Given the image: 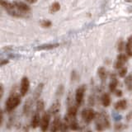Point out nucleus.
<instances>
[{"instance_id":"24","label":"nucleus","mask_w":132,"mask_h":132,"mask_svg":"<svg viewBox=\"0 0 132 132\" xmlns=\"http://www.w3.org/2000/svg\"><path fill=\"white\" fill-rule=\"evenodd\" d=\"M40 26L44 28H49L52 26V22L49 20H43L40 22Z\"/></svg>"},{"instance_id":"25","label":"nucleus","mask_w":132,"mask_h":132,"mask_svg":"<svg viewBox=\"0 0 132 132\" xmlns=\"http://www.w3.org/2000/svg\"><path fill=\"white\" fill-rule=\"evenodd\" d=\"M127 73V68L126 67H122L119 69V72H118V74L119 76L121 78H125V76L126 75Z\"/></svg>"},{"instance_id":"10","label":"nucleus","mask_w":132,"mask_h":132,"mask_svg":"<svg viewBox=\"0 0 132 132\" xmlns=\"http://www.w3.org/2000/svg\"><path fill=\"white\" fill-rule=\"evenodd\" d=\"M32 99L31 97H29V98L27 99V101L25 102L24 106H23V113H24V115L28 116L29 114H30L32 105H33V100H32Z\"/></svg>"},{"instance_id":"31","label":"nucleus","mask_w":132,"mask_h":132,"mask_svg":"<svg viewBox=\"0 0 132 132\" xmlns=\"http://www.w3.org/2000/svg\"><path fill=\"white\" fill-rule=\"evenodd\" d=\"M3 85L1 84L0 86V97H3Z\"/></svg>"},{"instance_id":"29","label":"nucleus","mask_w":132,"mask_h":132,"mask_svg":"<svg viewBox=\"0 0 132 132\" xmlns=\"http://www.w3.org/2000/svg\"><path fill=\"white\" fill-rule=\"evenodd\" d=\"M114 93H115V95L117 97H121L122 95H123V93H122V91L121 90H120V89H116L115 90V92H114Z\"/></svg>"},{"instance_id":"19","label":"nucleus","mask_w":132,"mask_h":132,"mask_svg":"<svg viewBox=\"0 0 132 132\" xmlns=\"http://www.w3.org/2000/svg\"><path fill=\"white\" fill-rule=\"evenodd\" d=\"M97 74H98V77L100 78V79L102 81L106 80V78L107 77V73H106V70L105 68H103V67L99 68L97 69Z\"/></svg>"},{"instance_id":"5","label":"nucleus","mask_w":132,"mask_h":132,"mask_svg":"<svg viewBox=\"0 0 132 132\" xmlns=\"http://www.w3.org/2000/svg\"><path fill=\"white\" fill-rule=\"evenodd\" d=\"M51 114L48 111H45L43 113L42 117L40 119V130L42 131H46L49 128L50 126V121H51Z\"/></svg>"},{"instance_id":"4","label":"nucleus","mask_w":132,"mask_h":132,"mask_svg":"<svg viewBox=\"0 0 132 132\" xmlns=\"http://www.w3.org/2000/svg\"><path fill=\"white\" fill-rule=\"evenodd\" d=\"M85 92H86L85 85H80L76 89V92H75V102H76V105L78 106H80L82 104V102H84Z\"/></svg>"},{"instance_id":"23","label":"nucleus","mask_w":132,"mask_h":132,"mask_svg":"<svg viewBox=\"0 0 132 132\" xmlns=\"http://www.w3.org/2000/svg\"><path fill=\"white\" fill-rule=\"evenodd\" d=\"M125 48H126V44L124 43V41L121 39H120V40L118 41V44H117V50H118V51L122 52L124 50H125Z\"/></svg>"},{"instance_id":"3","label":"nucleus","mask_w":132,"mask_h":132,"mask_svg":"<svg viewBox=\"0 0 132 132\" xmlns=\"http://www.w3.org/2000/svg\"><path fill=\"white\" fill-rule=\"evenodd\" d=\"M96 114L97 113L95 112V111L93 108L88 107V108H85L82 111L81 117L86 123L88 124L90 122H92V121H93L95 119V117H96Z\"/></svg>"},{"instance_id":"20","label":"nucleus","mask_w":132,"mask_h":132,"mask_svg":"<svg viewBox=\"0 0 132 132\" xmlns=\"http://www.w3.org/2000/svg\"><path fill=\"white\" fill-rule=\"evenodd\" d=\"M60 9V4L59 3H57V2H55V3H52L51 6H50V7H49V12H50V13H55V12H58Z\"/></svg>"},{"instance_id":"16","label":"nucleus","mask_w":132,"mask_h":132,"mask_svg":"<svg viewBox=\"0 0 132 132\" xmlns=\"http://www.w3.org/2000/svg\"><path fill=\"white\" fill-rule=\"evenodd\" d=\"M101 101H102V104L103 105V106H105V107L109 106L111 104L110 95L108 93H103L101 97Z\"/></svg>"},{"instance_id":"8","label":"nucleus","mask_w":132,"mask_h":132,"mask_svg":"<svg viewBox=\"0 0 132 132\" xmlns=\"http://www.w3.org/2000/svg\"><path fill=\"white\" fill-rule=\"evenodd\" d=\"M15 7L18 8V10H20L21 12H25V13H27V14H30L31 13V7L26 4L23 2H20V1H14L13 2Z\"/></svg>"},{"instance_id":"1","label":"nucleus","mask_w":132,"mask_h":132,"mask_svg":"<svg viewBox=\"0 0 132 132\" xmlns=\"http://www.w3.org/2000/svg\"><path fill=\"white\" fill-rule=\"evenodd\" d=\"M95 121H96V129L97 130H103L106 128H109L111 126L108 115L104 111L96 114Z\"/></svg>"},{"instance_id":"15","label":"nucleus","mask_w":132,"mask_h":132,"mask_svg":"<svg viewBox=\"0 0 132 132\" xmlns=\"http://www.w3.org/2000/svg\"><path fill=\"white\" fill-rule=\"evenodd\" d=\"M117 85H118V79L117 78V77H116L113 74L112 77H111V80L110 84H109V90H110V92L114 93L115 90L117 89Z\"/></svg>"},{"instance_id":"32","label":"nucleus","mask_w":132,"mask_h":132,"mask_svg":"<svg viewBox=\"0 0 132 132\" xmlns=\"http://www.w3.org/2000/svg\"><path fill=\"white\" fill-rule=\"evenodd\" d=\"M8 62H9V61H8V60H1V66H3L4 64H7V63H8Z\"/></svg>"},{"instance_id":"18","label":"nucleus","mask_w":132,"mask_h":132,"mask_svg":"<svg viewBox=\"0 0 132 132\" xmlns=\"http://www.w3.org/2000/svg\"><path fill=\"white\" fill-rule=\"evenodd\" d=\"M59 45H60L59 44H46V45H40V46L36 47V50H37V51H42V50H51V49L58 47Z\"/></svg>"},{"instance_id":"9","label":"nucleus","mask_w":132,"mask_h":132,"mask_svg":"<svg viewBox=\"0 0 132 132\" xmlns=\"http://www.w3.org/2000/svg\"><path fill=\"white\" fill-rule=\"evenodd\" d=\"M61 124H62V121H61V120H60V116H56V117H55V119L53 120L51 130V131H58V130H60Z\"/></svg>"},{"instance_id":"13","label":"nucleus","mask_w":132,"mask_h":132,"mask_svg":"<svg viewBox=\"0 0 132 132\" xmlns=\"http://www.w3.org/2000/svg\"><path fill=\"white\" fill-rule=\"evenodd\" d=\"M114 107L117 111H123L127 107V101L126 99L119 100L114 104Z\"/></svg>"},{"instance_id":"34","label":"nucleus","mask_w":132,"mask_h":132,"mask_svg":"<svg viewBox=\"0 0 132 132\" xmlns=\"http://www.w3.org/2000/svg\"><path fill=\"white\" fill-rule=\"evenodd\" d=\"M126 119H127V121H130V120L132 119V112L130 111V112L127 115V117H126Z\"/></svg>"},{"instance_id":"6","label":"nucleus","mask_w":132,"mask_h":132,"mask_svg":"<svg viewBox=\"0 0 132 132\" xmlns=\"http://www.w3.org/2000/svg\"><path fill=\"white\" fill-rule=\"evenodd\" d=\"M29 88H30V81H29L27 77H23L21 80L20 85V94L22 97H25L26 94L28 93Z\"/></svg>"},{"instance_id":"26","label":"nucleus","mask_w":132,"mask_h":132,"mask_svg":"<svg viewBox=\"0 0 132 132\" xmlns=\"http://www.w3.org/2000/svg\"><path fill=\"white\" fill-rule=\"evenodd\" d=\"M64 86L63 85H60L57 88V91H56V96H59V97H61L62 95L64 93Z\"/></svg>"},{"instance_id":"12","label":"nucleus","mask_w":132,"mask_h":132,"mask_svg":"<svg viewBox=\"0 0 132 132\" xmlns=\"http://www.w3.org/2000/svg\"><path fill=\"white\" fill-rule=\"evenodd\" d=\"M40 119H41V117H40V113L36 111V112L33 115L31 121V126L33 128V129H36V128L40 124Z\"/></svg>"},{"instance_id":"17","label":"nucleus","mask_w":132,"mask_h":132,"mask_svg":"<svg viewBox=\"0 0 132 132\" xmlns=\"http://www.w3.org/2000/svg\"><path fill=\"white\" fill-rule=\"evenodd\" d=\"M126 53L129 57H132V37L128 39L127 42L126 43Z\"/></svg>"},{"instance_id":"21","label":"nucleus","mask_w":132,"mask_h":132,"mask_svg":"<svg viewBox=\"0 0 132 132\" xmlns=\"http://www.w3.org/2000/svg\"><path fill=\"white\" fill-rule=\"evenodd\" d=\"M125 84L128 91H132V74H129L126 77Z\"/></svg>"},{"instance_id":"14","label":"nucleus","mask_w":132,"mask_h":132,"mask_svg":"<svg viewBox=\"0 0 132 132\" xmlns=\"http://www.w3.org/2000/svg\"><path fill=\"white\" fill-rule=\"evenodd\" d=\"M44 88V84H38V86L36 87V88L35 89L34 93H33V99L34 100H38L40 98V96L41 93H42V90Z\"/></svg>"},{"instance_id":"28","label":"nucleus","mask_w":132,"mask_h":132,"mask_svg":"<svg viewBox=\"0 0 132 132\" xmlns=\"http://www.w3.org/2000/svg\"><path fill=\"white\" fill-rule=\"evenodd\" d=\"M78 78V73L76 71H73L71 73V80L72 81H76Z\"/></svg>"},{"instance_id":"33","label":"nucleus","mask_w":132,"mask_h":132,"mask_svg":"<svg viewBox=\"0 0 132 132\" xmlns=\"http://www.w3.org/2000/svg\"><path fill=\"white\" fill-rule=\"evenodd\" d=\"M25 1L30 4H33V3H36L37 2V0H25Z\"/></svg>"},{"instance_id":"30","label":"nucleus","mask_w":132,"mask_h":132,"mask_svg":"<svg viewBox=\"0 0 132 132\" xmlns=\"http://www.w3.org/2000/svg\"><path fill=\"white\" fill-rule=\"evenodd\" d=\"M3 121V111L1 110V111H0V126H2Z\"/></svg>"},{"instance_id":"22","label":"nucleus","mask_w":132,"mask_h":132,"mask_svg":"<svg viewBox=\"0 0 132 132\" xmlns=\"http://www.w3.org/2000/svg\"><path fill=\"white\" fill-rule=\"evenodd\" d=\"M44 108H45V102L42 99L39 98L38 100L36 101V111L40 113L41 111H44Z\"/></svg>"},{"instance_id":"2","label":"nucleus","mask_w":132,"mask_h":132,"mask_svg":"<svg viewBox=\"0 0 132 132\" xmlns=\"http://www.w3.org/2000/svg\"><path fill=\"white\" fill-rule=\"evenodd\" d=\"M22 100H21V97L16 93H12L11 96L7 99L5 102V111L7 112H12L14 109L18 107Z\"/></svg>"},{"instance_id":"11","label":"nucleus","mask_w":132,"mask_h":132,"mask_svg":"<svg viewBox=\"0 0 132 132\" xmlns=\"http://www.w3.org/2000/svg\"><path fill=\"white\" fill-rule=\"evenodd\" d=\"M60 106H61L60 102L59 100H56L55 102H54L52 103L51 106L50 107L49 112L51 114V116H52V115H53V116L56 115V114L60 111Z\"/></svg>"},{"instance_id":"27","label":"nucleus","mask_w":132,"mask_h":132,"mask_svg":"<svg viewBox=\"0 0 132 132\" xmlns=\"http://www.w3.org/2000/svg\"><path fill=\"white\" fill-rule=\"evenodd\" d=\"M114 129L115 130H122L125 129V126L123 125V124H121V123H118V124H116L114 126Z\"/></svg>"},{"instance_id":"7","label":"nucleus","mask_w":132,"mask_h":132,"mask_svg":"<svg viewBox=\"0 0 132 132\" xmlns=\"http://www.w3.org/2000/svg\"><path fill=\"white\" fill-rule=\"evenodd\" d=\"M127 55H126L125 54H120V55L117 56V60H116L115 64H114V67L115 69H120L121 68L124 67V64H125L127 60H128V58H127Z\"/></svg>"}]
</instances>
